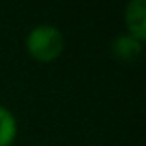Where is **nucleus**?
Instances as JSON below:
<instances>
[{
  "label": "nucleus",
  "instance_id": "f257e3e1",
  "mask_svg": "<svg viewBox=\"0 0 146 146\" xmlns=\"http://www.w3.org/2000/svg\"><path fill=\"white\" fill-rule=\"evenodd\" d=\"M65 40L58 28L52 24H40L35 26L26 38V48L35 60L40 62H52L60 57L64 52Z\"/></svg>",
  "mask_w": 146,
  "mask_h": 146
},
{
  "label": "nucleus",
  "instance_id": "f03ea898",
  "mask_svg": "<svg viewBox=\"0 0 146 146\" xmlns=\"http://www.w3.org/2000/svg\"><path fill=\"white\" fill-rule=\"evenodd\" d=\"M125 24L131 36L137 41L146 40V2L144 0H131L125 7Z\"/></svg>",
  "mask_w": 146,
  "mask_h": 146
},
{
  "label": "nucleus",
  "instance_id": "7ed1b4c3",
  "mask_svg": "<svg viewBox=\"0 0 146 146\" xmlns=\"http://www.w3.org/2000/svg\"><path fill=\"white\" fill-rule=\"evenodd\" d=\"M112 53L122 62H132L143 53V43L131 35H120L112 41Z\"/></svg>",
  "mask_w": 146,
  "mask_h": 146
},
{
  "label": "nucleus",
  "instance_id": "20e7f679",
  "mask_svg": "<svg viewBox=\"0 0 146 146\" xmlns=\"http://www.w3.org/2000/svg\"><path fill=\"white\" fill-rule=\"evenodd\" d=\"M17 136V122L12 112L0 105V146H11Z\"/></svg>",
  "mask_w": 146,
  "mask_h": 146
}]
</instances>
